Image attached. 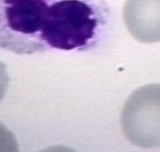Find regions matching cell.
<instances>
[{
    "instance_id": "5b68a950",
    "label": "cell",
    "mask_w": 160,
    "mask_h": 152,
    "mask_svg": "<svg viewBox=\"0 0 160 152\" xmlns=\"http://www.w3.org/2000/svg\"><path fill=\"white\" fill-rule=\"evenodd\" d=\"M8 84H9V76L7 71V67L4 63L0 62V101L6 95Z\"/></svg>"
},
{
    "instance_id": "6da1fadb",
    "label": "cell",
    "mask_w": 160,
    "mask_h": 152,
    "mask_svg": "<svg viewBox=\"0 0 160 152\" xmlns=\"http://www.w3.org/2000/svg\"><path fill=\"white\" fill-rule=\"evenodd\" d=\"M110 19L104 0H0V49L17 54L88 50Z\"/></svg>"
},
{
    "instance_id": "3957f363",
    "label": "cell",
    "mask_w": 160,
    "mask_h": 152,
    "mask_svg": "<svg viewBox=\"0 0 160 152\" xmlns=\"http://www.w3.org/2000/svg\"><path fill=\"white\" fill-rule=\"evenodd\" d=\"M123 19L129 33L139 42L160 41V0H126Z\"/></svg>"
},
{
    "instance_id": "277c9868",
    "label": "cell",
    "mask_w": 160,
    "mask_h": 152,
    "mask_svg": "<svg viewBox=\"0 0 160 152\" xmlns=\"http://www.w3.org/2000/svg\"><path fill=\"white\" fill-rule=\"evenodd\" d=\"M17 150V142L15 139V136L2 123H0V151Z\"/></svg>"
},
{
    "instance_id": "7a4b0ae2",
    "label": "cell",
    "mask_w": 160,
    "mask_h": 152,
    "mask_svg": "<svg viewBox=\"0 0 160 152\" xmlns=\"http://www.w3.org/2000/svg\"><path fill=\"white\" fill-rule=\"evenodd\" d=\"M124 135L135 146L160 147V84H147L127 99L121 116Z\"/></svg>"
}]
</instances>
